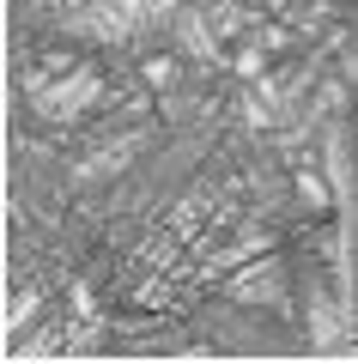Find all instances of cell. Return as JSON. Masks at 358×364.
I'll list each match as a JSON object with an SVG mask.
<instances>
[{
    "label": "cell",
    "mask_w": 358,
    "mask_h": 364,
    "mask_svg": "<svg viewBox=\"0 0 358 364\" xmlns=\"http://www.w3.org/2000/svg\"><path fill=\"white\" fill-rule=\"evenodd\" d=\"M304 200H310V207H328V188H322L316 176H304Z\"/></svg>",
    "instance_id": "5b68a950"
},
{
    "label": "cell",
    "mask_w": 358,
    "mask_h": 364,
    "mask_svg": "<svg viewBox=\"0 0 358 364\" xmlns=\"http://www.w3.org/2000/svg\"><path fill=\"white\" fill-rule=\"evenodd\" d=\"M182 43H189L194 55H213V37L201 31V18H182Z\"/></svg>",
    "instance_id": "7a4b0ae2"
},
{
    "label": "cell",
    "mask_w": 358,
    "mask_h": 364,
    "mask_svg": "<svg viewBox=\"0 0 358 364\" xmlns=\"http://www.w3.org/2000/svg\"><path fill=\"white\" fill-rule=\"evenodd\" d=\"M91 91H98V79H91V73H73L55 97H43V109H49V116H73L79 104H91Z\"/></svg>",
    "instance_id": "6da1fadb"
},
{
    "label": "cell",
    "mask_w": 358,
    "mask_h": 364,
    "mask_svg": "<svg viewBox=\"0 0 358 364\" xmlns=\"http://www.w3.org/2000/svg\"><path fill=\"white\" fill-rule=\"evenodd\" d=\"M273 6H285V0H273Z\"/></svg>",
    "instance_id": "8992f818"
},
{
    "label": "cell",
    "mask_w": 358,
    "mask_h": 364,
    "mask_svg": "<svg viewBox=\"0 0 358 364\" xmlns=\"http://www.w3.org/2000/svg\"><path fill=\"white\" fill-rule=\"evenodd\" d=\"M237 73H243V79H261V49H243V55H237Z\"/></svg>",
    "instance_id": "277c9868"
},
{
    "label": "cell",
    "mask_w": 358,
    "mask_h": 364,
    "mask_svg": "<svg viewBox=\"0 0 358 364\" xmlns=\"http://www.w3.org/2000/svg\"><path fill=\"white\" fill-rule=\"evenodd\" d=\"M146 79H152V85H158V91H164V85H170V79H177V61H146Z\"/></svg>",
    "instance_id": "3957f363"
}]
</instances>
